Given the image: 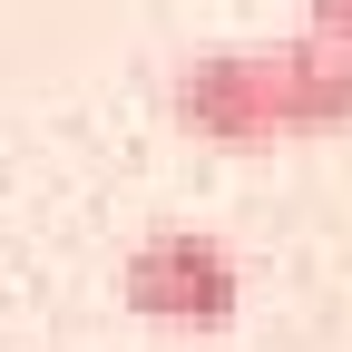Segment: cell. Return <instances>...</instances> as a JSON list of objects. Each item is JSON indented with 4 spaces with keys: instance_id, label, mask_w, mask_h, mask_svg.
Listing matches in <instances>:
<instances>
[{
    "instance_id": "obj_1",
    "label": "cell",
    "mask_w": 352,
    "mask_h": 352,
    "mask_svg": "<svg viewBox=\"0 0 352 352\" xmlns=\"http://www.w3.org/2000/svg\"><path fill=\"white\" fill-rule=\"evenodd\" d=\"M166 108L206 147H303L352 127V50L294 30V39H245V50H196L176 69Z\"/></svg>"
},
{
    "instance_id": "obj_2",
    "label": "cell",
    "mask_w": 352,
    "mask_h": 352,
    "mask_svg": "<svg viewBox=\"0 0 352 352\" xmlns=\"http://www.w3.org/2000/svg\"><path fill=\"white\" fill-rule=\"evenodd\" d=\"M118 294H127V314H147L166 333H215V323H235V294L245 284H235V254L215 235L166 226V235H147L118 264Z\"/></svg>"
},
{
    "instance_id": "obj_3",
    "label": "cell",
    "mask_w": 352,
    "mask_h": 352,
    "mask_svg": "<svg viewBox=\"0 0 352 352\" xmlns=\"http://www.w3.org/2000/svg\"><path fill=\"white\" fill-rule=\"evenodd\" d=\"M303 30L333 39V50H352V0H303Z\"/></svg>"
}]
</instances>
